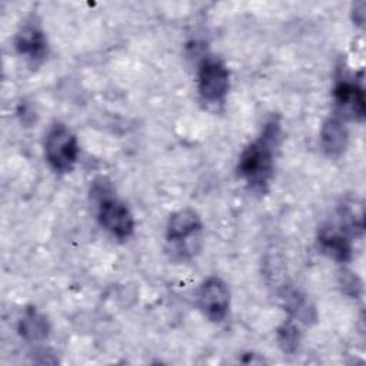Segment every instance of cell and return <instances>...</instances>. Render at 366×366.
I'll use <instances>...</instances> for the list:
<instances>
[{"label": "cell", "instance_id": "5", "mask_svg": "<svg viewBox=\"0 0 366 366\" xmlns=\"http://www.w3.org/2000/svg\"><path fill=\"white\" fill-rule=\"evenodd\" d=\"M197 305L209 320L222 322L227 316L230 306L227 285L217 276L206 279L197 290Z\"/></svg>", "mask_w": 366, "mask_h": 366}, {"label": "cell", "instance_id": "6", "mask_svg": "<svg viewBox=\"0 0 366 366\" xmlns=\"http://www.w3.org/2000/svg\"><path fill=\"white\" fill-rule=\"evenodd\" d=\"M333 99L339 114L345 119L363 122L366 114V99L363 87L353 79L342 77L333 89Z\"/></svg>", "mask_w": 366, "mask_h": 366}, {"label": "cell", "instance_id": "8", "mask_svg": "<svg viewBox=\"0 0 366 366\" xmlns=\"http://www.w3.org/2000/svg\"><path fill=\"white\" fill-rule=\"evenodd\" d=\"M350 233L343 226L325 224L319 232V244L325 254L336 262H347L352 257Z\"/></svg>", "mask_w": 366, "mask_h": 366}, {"label": "cell", "instance_id": "10", "mask_svg": "<svg viewBox=\"0 0 366 366\" xmlns=\"http://www.w3.org/2000/svg\"><path fill=\"white\" fill-rule=\"evenodd\" d=\"M323 150L329 156H339L347 146V130L339 117H329L320 130Z\"/></svg>", "mask_w": 366, "mask_h": 366}, {"label": "cell", "instance_id": "12", "mask_svg": "<svg viewBox=\"0 0 366 366\" xmlns=\"http://www.w3.org/2000/svg\"><path fill=\"white\" fill-rule=\"evenodd\" d=\"M277 340L285 352H295L299 343V330L295 323L286 322L282 327H279Z\"/></svg>", "mask_w": 366, "mask_h": 366}, {"label": "cell", "instance_id": "2", "mask_svg": "<svg viewBox=\"0 0 366 366\" xmlns=\"http://www.w3.org/2000/svg\"><path fill=\"white\" fill-rule=\"evenodd\" d=\"M44 156L50 167L57 173L73 170L79 157V143L73 132L63 123H54L44 140Z\"/></svg>", "mask_w": 366, "mask_h": 366}, {"label": "cell", "instance_id": "1", "mask_svg": "<svg viewBox=\"0 0 366 366\" xmlns=\"http://www.w3.org/2000/svg\"><path fill=\"white\" fill-rule=\"evenodd\" d=\"M280 142V123L277 119L269 120L260 136L249 143L237 164L239 176L252 190L264 192L274 170V150Z\"/></svg>", "mask_w": 366, "mask_h": 366}, {"label": "cell", "instance_id": "3", "mask_svg": "<svg viewBox=\"0 0 366 366\" xmlns=\"http://www.w3.org/2000/svg\"><path fill=\"white\" fill-rule=\"evenodd\" d=\"M197 87L204 102H222L229 92V70L224 63L214 57H204L197 69Z\"/></svg>", "mask_w": 366, "mask_h": 366}, {"label": "cell", "instance_id": "7", "mask_svg": "<svg viewBox=\"0 0 366 366\" xmlns=\"http://www.w3.org/2000/svg\"><path fill=\"white\" fill-rule=\"evenodd\" d=\"M16 50L29 61L37 64L47 54V39L40 23L31 17L27 20L16 34Z\"/></svg>", "mask_w": 366, "mask_h": 366}, {"label": "cell", "instance_id": "4", "mask_svg": "<svg viewBox=\"0 0 366 366\" xmlns=\"http://www.w3.org/2000/svg\"><path fill=\"white\" fill-rule=\"evenodd\" d=\"M100 192L99 194V209H97V219L103 229H106L109 233L116 236L117 239H126L129 237L134 230V219L130 213L129 207L117 200L113 196L103 194Z\"/></svg>", "mask_w": 366, "mask_h": 366}, {"label": "cell", "instance_id": "11", "mask_svg": "<svg viewBox=\"0 0 366 366\" xmlns=\"http://www.w3.org/2000/svg\"><path fill=\"white\" fill-rule=\"evenodd\" d=\"M19 333L27 342H40L49 335V323L40 312L30 307L19 322Z\"/></svg>", "mask_w": 366, "mask_h": 366}, {"label": "cell", "instance_id": "13", "mask_svg": "<svg viewBox=\"0 0 366 366\" xmlns=\"http://www.w3.org/2000/svg\"><path fill=\"white\" fill-rule=\"evenodd\" d=\"M340 285L343 287V290L350 295L357 297L360 290H362V283L359 280V277L356 274H353L352 272H343L340 276Z\"/></svg>", "mask_w": 366, "mask_h": 366}, {"label": "cell", "instance_id": "9", "mask_svg": "<svg viewBox=\"0 0 366 366\" xmlns=\"http://www.w3.org/2000/svg\"><path fill=\"white\" fill-rule=\"evenodd\" d=\"M202 230V220L192 209H182L173 213L167 222L166 239L169 243L182 246L187 244L189 239L199 234Z\"/></svg>", "mask_w": 366, "mask_h": 366}]
</instances>
